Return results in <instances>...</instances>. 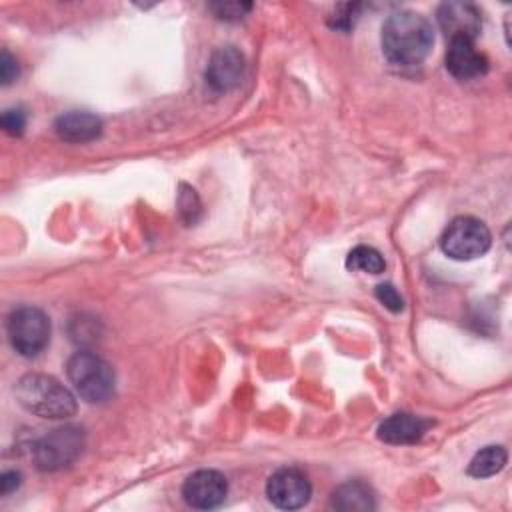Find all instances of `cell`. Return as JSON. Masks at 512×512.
I'll return each mask as SVG.
<instances>
[{
    "mask_svg": "<svg viewBox=\"0 0 512 512\" xmlns=\"http://www.w3.org/2000/svg\"><path fill=\"white\" fill-rule=\"evenodd\" d=\"M22 482V474L16 472V470H8L0 476V492L6 496L10 492H14Z\"/></svg>",
    "mask_w": 512,
    "mask_h": 512,
    "instance_id": "cell-22",
    "label": "cell"
},
{
    "mask_svg": "<svg viewBox=\"0 0 512 512\" xmlns=\"http://www.w3.org/2000/svg\"><path fill=\"white\" fill-rule=\"evenodd\" d=\"M330 506L344 512H366V510H374L376 502H374V492L370 490L368 484L360 480H350L334 490Z\"/></svg>",
    "mask_w": 512,
    "mask_h": 512,
    "instance_id": "cell-14",
    "label": "cell"
},
{
    "mask_svg": "<svg viewBox=\"0 0 512 512\" xmlns=\"http://www.w3.org/2000/svg\"><path fill=\"white\" fill-rule=\"evenodd\" d=\"M20 74V68H18V62L16 58L8 52V50H2V56H0V78H2V84L8 86L12 84Z\"/></svg>",
    "mask_w": 512,
    "mask_h": 512,
    "instance_id": "cell-21",
    "label": "cell"
},
{
    "mask_svg": "<svg viewBox=\"0 0 512 512\" xmlns=\"http://www.w3.org/2000/svg\"><path fill=\"white\" fill-rule=\"evenodd\" d=\"M438 24L448 40H456V38L474 40L480 34L482 18L474 4L444 2L438 8Z\"/></svg>",
    "mask_w": 512,
    "mask_h": 512,
    "instance_id": "cell-9",
    "label": "cell"
},
{
    "mask_svg": "<svg viewBox=\"0 0 512 512\" xmlns=\"http://www.w3.org/2000/svg\"><path fill=\"white\" fill-rule=\"evenodd\" d=\"M210 8L222 20H240L252 8V4H248V2H224V4H212Z\"/></svg>",
    "mask_w": 512,
    "mask_h": 512,
    "instance_id": "cell-19",
    "label": "cell"
},
{
    "mask_svg": "<svg viewBox=\"0 0 512 512\" xmlns=\"http://www.w3.org/2000/svg\"><path fill=\"white\" fill-rule=\"evenodd\" d=\"M360 14V4H338L328 18V24L336 30H350L354 22L358 20Z\"/></svg>",
    "mask_w": 512,
    "mask_h": 512,
    "instance_id": "cell-17",
    "label": "cell"
},
{
    "mask_svg": "<svg viewBox=\"0 0 512 512\" xmlns=\"http://www.w3.org/2000/svg\"><path fill=\"white\" fill-rule=\"evenodd\" d=\"M346 268L358 270V272H368V274H380V272H384L386 262L376 248L360 244L348 252Z\"/></svg>",
    "mask_w": 512,
    "mask_h": 512,
    "instance_id": "cell-16",
    "label": "cell"
},
{
    "mask_svg": "<svg viewBox=\"0 0 512 512\" xmlns=\"http://www.w3.org/2000/svg\"><path fill=\"white\" fill-rule=\"evenodd\" d=\"M6 332L12 348L26 356H38L50 340V320L36 306H20L10 312L6 320Z\"/></svg>",
    "mask_w": 512,
    "mask_h": 512,
    "instance_id": "cell-4",
    "label": "cell"
},
{
    "mask_svg": "<svg viewBox=\"0 0 512 512\" xmlns=\"http://www.w3.org/2000/svg\"><path fill=\"white\" fill-rule=\"evenodd\" d=\"M376 298L390 310V312H400L404 308V300L398 294V290L392 284H378L376 286Z\"/></svg>",
    "mask_w": 512,
    "mask_h": 512,
    "instance_id": "cell-20",
    "label": "cell"
},
{
    "mask_svg": "<svg viewBox=\"0 0 512 512\" xmlns=\"http://www.w3.org/2000/svg\"><path fill=\"white\" fill-rule=\"evenodd\" d=\"M54 130L66 142H90L100 136L102 120L92 112L70 110L56 118Z\"/></svg>",
    "mask_w": 512,
    "mask_h": 512,
    "instance_id": "cell-13",
    "label": "cell"
},
{
    "mask_svg": "<svg viewBox=\"0 0 512 512\" xmlns=\"http://www.w3.org/2000/svg\"><path fill=\"white\" fill-rule=\"evenodd\" d=\"M430 426L432 422L428 418L408 412H396L380 422L378 438L386 444H414L428 432Z\"/></svg>",
    "mask_w": 512,
    "mask_h": 512,
    "instance_id": "cell-12",
    "label": "cell"
},
{
    "mask_svg": "<svg viewBox=\"0 0 512 512\" xmlns=\"http://www.w3.org/2000/svg\"><path fill=\"white\" fill-rule=\"evenodd\" d=\"M66 374L76 394L90 404H102L114 394V370L94 352H76L66 364Z\"/></svg>",
    "mask_w": 512,
    "mask_h": 512,
    "instance_id": "cell-3",
    "label": "cell"
},
{
    "mask_svg": "<svg viewBox=\"0 0 512 512\" xmlns=\"http://www.w3.org/2000/svg\"><path fill=\"white\" fill-rule=\"evenodd\" d=\"M228 494V482L218 470H196L182 484V498L196 510L218 508Z\"/></svg>",
    "mask_w": 512,
    "mask_h": 512,
    "instance_id": "cell-8",
    "label": "cell"
},
{
    "mask_svg": "<svg viewBox=\"0 0 512 512\" xmlns=\"http://www.w3.org/2000/svg\"><path fill=\"white\" fill-rule=\"evenodd\" d=\"M0 124H2L6 134L20 136L24 132V126H26V114L20 108H8V110L2 112Z\"/></svg>",
    "mask_w": 512,
    "mask_h": 512,
    "instance_id": "cell-18",
    "label": "cell"
},
{
    "mask_svg": "<svg viewBox=\"0 0 512 512\" xmlns=\"http://www.w3.org/2000/svg\"><path fill=\"white\" fill-rule=\"evenodd\" d=\"M490 244L492 234L488 226L474 216L454 218L440 238L442 252L452 260H474L486 254Z\"/></svg>",
    "mask_w": 512,
    "mask_h": 512,
    "instance_id": "cell-5",
    "label": "cell"
},
{
    "mask_svg": "<svg viewBox=\"0 0 512 512\" xmlns=\"http://www.w3.org/2000/svg\"><path fill=\"white\" fill-rule=\"evenodd\" d=\"M14 394L24 410L40 418L62 420L74 416L76 412L74 394L48 374L32 372L22 376L14 388Z\"/></svg>",
    "mask_w": 512,
    "mask_h": 512,
    "instance_id": "cell-2",
    "label": "cell"
},
{
    "mask_svg": "<svg viewBox=\"0 0 512 512\" xmlns=\"http://www.w3.org/2000/svg\"><path fill=\"white\" fill-rule=\"evenodd\" d=\"M244 76V56L234 46L216 48L206 66V82L216 92L232 90Z\"/></svg>",
    "mask_w": 512,
    "mask_h": 512,
    "instance_id": "cell-10",
    "label": "cell"
},
{
    "mask_svg": "<svg viewBox=\"0 0 512 512\" xmlns=\"http://www.w3.org/2000/svg\"><path fill=\"white\" fill-rule=\"evenodd\" d=\"M506 460H508V454H506V450L502 446H496V444L484 446L470 460L468 474L474 476V478L494 476V474H498L506 466Z\"/></svg>",
    "mask_w": 512,
    "mask_h": 512,
    "instance_id": "cell-15",
    "label": "cell"
},
{
    "mask_svg": "<svg viewBox=\"0 0 512 512\" xmlns=\"http://www.w3.org/2000/svg\"><path fill=\"white\" fill-rule=\"evenodd\" d=\"M84 432L78 426L56 428L34 444V462L44 472L70 466L82 454Z\"/></svg>",
    "mask_w": 512,
    "mask_h": 512,
    "instance_id": "cell-6",
    "label": "cell"
},
{
    "mask_svg": "<svg viewBox=\"0 0 512 512\" xmlns=\"http://www.w3.org/2000/svg\"><path fill=\"white\" fill-rule=\"evenodd\" d=\"M312 486L298 468H280L266 482L268 500L282 510H298L308 504Z\"/></svg>",
    "mask_w": 512,
    "mask_h": 512,
    "instance_id": "cell-7",
    "label": "cell"
},
{
    "mask_svg": "<svg viewBox=\"0 0 512 512\" xmlns=\"http://www.w3.org/2000/svg\"><path fill=\"white\" fill-rule=\"evenodd\" d=\"M446 68L458 80H474L488 70V60L482 52L476 50L474 40L456 38L448 42L446 50Z\"/></svg>",
    "mask_w": 512,
    "mask_h": 512,
    "instance_id": "cell-11",
    "label": "cell"
},
{
    "mask_svg": "<svg viewBox=\"0 0 512 512\" xmlns=\"http://www.w3.org/2000/svg\"><path fill=\"white\" fill-rule=\"evenodd\" d=\"M434 44L432 24L418 12H392L382 24V52L396 66L420 64Z\"/></svg>",
    "mask_w": 512,
    "mask_h": 512,
    "instance_id": "cell-1",
    "label": "cell"
}]
</instances>
